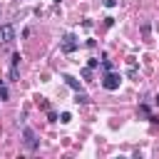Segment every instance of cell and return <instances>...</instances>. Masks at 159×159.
Masks as SVG:
<instances>
[{"instance_id":"6da1fadb","label":"cell","mask_w":159,"mask_h":159,"mask_svg":"<svg viewBox=\"0 0 159 159\" xmlns=\"http://www.w3.org/2000/svg\"><path fill=\"white\" fill-rule=\"evenodd\" d=\"M119 82H122V77L109 70V72L104 75V80H102V87H104L107 92H117V89H119Z\"/></svg>"},{"instance_id":"7a4b0ae2","label":"cell","mask_w":159,"mask_h":159,"mask_svg":"<svg viewBox=\"0 0 159 159\" xmlns=\"http://www.w3.org/2000/svg\"><path fill=\"white\" fill-rule=\"evenodd\" d=\"M22 134H25V147H27L30 152H35V149H37V139H35V132H32L30 127H25V129H22Z\"/></svg>"},{"instance_id":"3957f363","label":"cell","mask_w":159,"mask_h":159,"mask_svg":"<svg viewBox=\"0 0 159 159\" xmlns=\"http://www.w3.org/2000/svg\"><path fill=\"white\" fill-rule=\"evenodd\" d=\"M15 40V27L12 25H0V42H10Z\"/></svg>"},{"instance_id":"277c9868","label":"cell","mask_w":159,"mask_h":159,"mask_svg":"<svg viewBox=\"0 0 159 159\" xmlns=\"http://www.w3.org/2000/svg\"><path fill=\"white\" fill-rule=\"evenodd\" d=\"M62 50L65 52H75L77 50V37L75 35H65L62 37Z\"/></svg>"},{"instance_id":"5b68a950","label":"cell","mask_w":159,"mask_h":159,"mask_svg":"<svg viewBox=\"0 0 159 159\" xmlns=\"http://www.w3.org/2000/svg\"><path fill=\"white\" fill-rule=\"evenodd\" d=\"M17 65H20V52L12 55V67H10V77L12 80H17Z\"/></svg>"},{"instance_id":"8992f818","label":"cell","mask_w":159,"mask_h":159,"mask_svg":"<svg viewBox=\"0 0 159 159\" xmlns=\"http://www.w3.org/2000/svg\"><path fill=\"white\" fill-rule=\"evenodd\" d=\"M62 80H65V82H67V87H72V89H75V92H80V82H77V80H75V77H72V75H62Z\"/></svg>"},{"instance_id":"52a82bcc","label":"cell","mask_w":159,"mask_h":159,"mask_svg":"<svg viewBox=\"0 0 159 159\" xmlns=\"http://www.w3.org/2000/svg\"><path fill=\"white\" fill-rule=\"evenodd\" d=\"M75 102H77V104H87V102H89V94H84V92H77Z\"/></svg>"},{"instance_id":"ba28073f","label":"cell","mask_w":159,"mask_h":159,"mask_svg":"<svg viewBox=\"0 0 159 159\" xmlns=\"http://www.w3.org/2000/svg\"><path fill=\"white\" fill-rule=\"evenodd\" d=\"M60 122H62V124L72 122V114H70V112H62V114H60Z\"/></svg>"},{"instance_id":"9c48e42d","label":"cell","mask_w":159,"mask_h":159,"mask_svg":"<svg viewBox=\"0 0 159 159\" xmlns=\"http://www.w3.org/2000/svg\"><path fill=\"white\" fill-rule=\"evenodd\" d=\"M0 99H7V87L2 84V80H0Z\"/></svg>"},{"instance_id":"30bf717a","label":"cell","mask_w":159,"mask_h":159,"mask_svg":"<svg viewBox=\"0 0 159 159\" xmlns=\"http://www.w3.org/2000/svg\"><path fill=\"white\" fill-rule=\"evenodd\" d=\"M47 119H50V122H57V119H60V117H57V114H55V112H52V109H47Z\"/></svg>"},{"instance_id":"8fae6325","label":"cell","mask_w":159,"mask_h":159,"mask_svg":"<svg viewBox=\"0 0 159 159\" xmlns=\"http://www.w3.org/2000/svg\"><path fill=\"white\" fill-rule=\"evenodd\" d=\"M82 77H84V80H92V70H89V67H87V70H82Z\"/></svg>"},{"instance_id":"7c38bea8","label":"cell","mask_w":159,"mask_h":159,"mask_svg":"<svg viewBox=\"0 0 159 159\" xmlns=\"http://www.w3.org/2000/svg\"><path fill=\"white\" fill-rule=\"evenodd\" d=\"M104 5H107V7H114V5H117V0H104Z\"/></svg>"},{"instance_id":"4fadbf2b","label":"cell","mask_w":159,"mask_h":159,"mask_svg":"<svg viewBox=\"0 0 159 159\" xmlns=\"http://www.w3.org/2000/svg\"><path fill=\"white\" fill-rule=\"evenodd\" d=\"M157 104H159V94H157Z\"/></svg>"}]
</instances>
